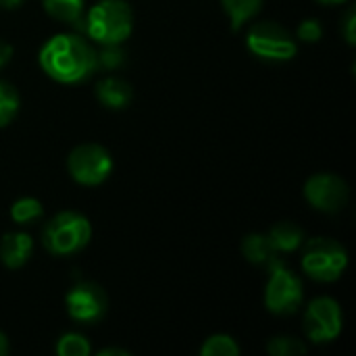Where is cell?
<instances>
[{
    "label": "cell",
    "instance_id": "5",
    "mask_svg": "<svg viewBox=\"0 0 356 356\" xmlns=\"http://www.w3.org/2000/svg\"><path fill=\"white\" fill-rule=\"evenodd\" d=\"M271 275L265 290V305L275 315H288L298 311L302 305V282L284 267L280 259H273L269 263Z\"/></svg>",
    "mask_w": 356,
    "mask_h": 356
},
{
    "label": "cell",
    "instance_id": "3",
    "mask_svg": "<svg viewBox=\"0 0 356 356\" xmlns=\"http://www.w3.org/2000/svg\"><path fill=\"white\" fill-rule=\"evenodd\" d=\"M92 238V225L90 221L73 211L58 213L54 219H50L42 232V242L48 252L65 257L81 250L88 246Z\"/></svg>",
    "mask_w": 356,
    "mask_h": 356
},
{
    "label": "cell",
    "instance_id": "25",
    "mask_svg": "<svg viewBox=\"0 0 356 356\" xmlns=\"http://www.w3.org/2000/svg\"><path fill=\"white\" fill-rule=\"evenodd\" d=\"M10 56H13V46L0 40V69L10 60Z\"/></svg>",
    "mask_w": 356,
    "mask_h": 356
},
{
    "label": "cell",
    "instance_id": "1",
    "mask_svg": "<svg viewBox=\"0 0 356 356\" xmlns=\"http://www.w3.org/2000/svg\"><path fill=\"white\" fill-rule=\"evenodd\" d=\"M40 65L48 77L60 83H77L98 67L96 50L75 33L50 38L40 52Z\"/></svg>",
    "mask_w": 356,
    "mask_h": 356
},
{
    "label": "cell",
    "instance_id": "9",
    "mask_svg": "<svg viewBox=\"0 0 356 356\" xmlns=\"http://www.w3.org/2000/svg\"><path fill=\"white\" fill-rule=\"evenodd\" d=\"M65 305H67V313L71 319L79 323H96L106 315L108 298L98 284L81 282L69 290Z\"/></svg>",
    "mask_w": 356,
    "mask_h": 356
},
{
    "label": "cell",
    "instance_id": "10",
    "mask_svg": "<svg viewBox=\"0 0 356 356\" xmlns=\"http://www.w3.org/2000/svg\"><path fill=\"white\" fill-rule=\"evenodd\" d=\"M307 200L323 213H338L348 202V186L334 173H317L305 186Z\"/></svg>",
    "mask_w": 356,
    "mask_h": 356
},
{
    "label": "cell",
    "instance_id": "16",
    "mask_svg": "<svg viewBox=\"0 0 356 356\" xmlns=\"http://www.w3.org/2000/svg\"><path fill=\"white\" fill-rule=\"evenodd\" d=\"M225 13L229 15L232 21V29L238 31L248 19H252L259 10L263 0H221Z\"/></svg>",
    "mask_w": 356,
    "mask_h": 356
},
{
    "label": "cell",
    "instance_id": "19",
    "mask_svg": "<svg viewBox=\"0 0 356 356\" xmlns=\"http://www.w3.org/2000/svg\"><path fill=\"white\" fill-rule=\"evenodd\" d=\"M200 355L202 356H236V355H240V346L236 344V340H234V338L223 336V334H217V336H211V338L202 344Z\"/></svg>",
    "mask_w": 356,
    "mask_h": 356
},
{
    "label": "cell",
    "instance_id": "6",
    "mask_svg": "<svg viewBox=\"0 0 356 356\" xmlns=\"http://www.w3.org/2000/svg\"><path fill=\"white\" fill-rule=\"evenodd\" d=\"M248 50L265 60H290L296 54V42L290 31L275 21L254 23L246 38Z\"/></svg>",
    "mask_w": 356,
    "mask_h": 356
},
{
    "label": "cell",
    "instance_id": "20",
    "mask_svg": "<svg viewBox=\"0 0 356 356\" xmlns=\"http://www.w3.org/2000/svg\"><path fill=\"white\" fill-rule=\"evenodd\" d=\"M90 342L79 334H65L56 344V355L60 356H86L90 355Z\"/></svg>",
    "mask_w": 356,
    "mask_h": 356
},
{
    "label": "cell",
    "instance_id": "4",
    "mask_svg": "<svg viewBox=\"0 0 356 356\" xmlns=\"http://www.w3.org/2000/svg\"><path fill=\"white\" fill-rule=\"evenodd\" d=\"M348 265L344 246L330 238H313L307 242L302 254L305 271L317 282H336Z\"/></svg>",
    "mask_w": 356,
    "mask_h": 356
},
{
    "label": "cell",
    "instance_id": "14",
    "mask_svg": "<svg viewBox=\"0 0 356 356\" xmlns=\"http://www.w3.org/2000/svg\"><path fill=\"white\" fill-rule=\"evenodd\" d=\"M83 4L86 0H44V8L52 19L75 27L83 23Z\"/></svg>",
    "mask_w": 356,
    "mask_h": 356
},
{
    "label": "cell",
    "instance_id": "2",
    "mask_svg": "<svg viewBox=\"0 0 356 356\" xmlns=\"http://www.w3.org/2000/svg\"><path fill=\"white\" fill-rule=\"evenodd\" d=\"M86 31L102 46H115L129 38L134 13L125 0H100L92 6L86 19Z\"/></svg>",
    "mask_w": 356,
    "mask_h": 356
},
{
    "label": "cell",
    "instance_id": "15",
    "mask_svg": "<svg viewBox=\"0 0 356 356\" xmlns=\"http://www.w3.org/2000/svg\"><path fill=\"white\" fill-rule=\"evenodd\" d=\"M242 252L250 263L257 265H269L275 257V248L269 242V236L263 234H250L244 242H242Z\"/></svg>",
    "mask_w": 356,
    "mask_h": 356
},
{
    "label": "cell",
    "instance_id": "26",
    "mask_svg": "<svg viewBox=\"0 0 356 356\" xmlns=\"http://www.w3.org/2000/svg\"><path fill=\"white\" fill-rule=\"evenodd\" d=\"M111 355L127 356L129 353H127V350H123V348H104V350H100V353H98V356H111Z\"/></svg>",
    "mask_w": 356,
    "mask_h": 356
},
{
    "label": "cell",
    "instance_id": "18",
    "mask_svg": "<svg viewBox=\"0 0 356 356\" xmlns=\"http://www.w3.org/2000/svg\"><path fill=\"white\" fill-rule=\"evenodd\" d=\"M42 202L35 198H19L13 207H10V217L13 221L21 223V225H29L33 221H38L42 217Z\"/></svg>",
    "mask_w": 356,
    "mask_h": 356
},
{
    "label": "cell",
    "instance_id": "27",
    "mask_svg": "<svg viewBox=\"0 0 356 356\" xmlns=\"http://www.w3.org/2000/svg\"><path fill=\"white\" fill-rule=\"evenodd\" d=\"M8 353V340H6V336L0 332V356H4Z\"/></svg>",
    "mask_w": 356,
    "mask_h": 356
},
{
    "label": "cell",
    "instance_id": "13",
    "mask_svg": "<svg viewBox=\"0 0 356 356\" xmlns=\"http://www.w3.org/2000/svg\"><path fill=\"white\" fill-rule=\"evenodd\" d=\"M269 242L275 248V252H292L305 242V234L296 223L282 221L269 232Z\"/></svg>",
    "mask_w": 356,
    "mask_h": 356
},
{
    "label": "cell",
    "instance_id": "17",
    "mask_svg": "<svg viewBox=\"0 0 356 356\" xmlns=\"http://www.w3.org/2000/svg\"><path fill=\"white\" fill-rule=\"evenodd\" d=\"M19 111V92L13 83L0 79V127L8 125Z\"/></svg>",
    "mask_w": 356,
    "mask_h": 356
},
{
    "label": "cell",
    "instance_id": "29",
    "mask_svg": "<svg viewBox=\"0 0 356 356\" xmlns=\"http://www.w3.org/2000/svg\"><path fill=\"white\" fill-rule=\"evenodd\" d=\"M319 2H325V4H340V2H346V0H319Z\"/></svg>",
    "mask_w": 356,
    "mask_h": 356
},
{
    "label": "cell",
    "instance_id": "21",
    "mask_svg": "<svg viewBox=\"0 0 356 356\" xmlns=\"http://www.w3.org/2000/svg\"><path fill=\"white\" fill-rule=\"evenodd\" d=\"M267 350H269V355L273 356H296L307 353V344H302L298 338L280 336V338H273L267 344Z\"/></svg>",
    "mask_w": 356,
    "mask_h": 356
},
{
    "label": "cell",
    "instance_id": "11",
    "mask_svg": "<svg viewBox=\"0 0 356 356\" xmlns=\"http://www.w3.org/2000/svg\"><path fill=\"white\" fill-rule=\"evenodd\" d=\"M33 252V240L27 234H6L0 240V261L8 269L23 267Z\"/></svg>",
    "mask_w": 356,
    "mask_h": 356
},
{
    "label": "cell",
    "instance_id": "12",
    "mask_svg": "<svg viewBox=\"0 0 356 356\" xmlns=\"http://www.w3.org/2000/svg\"><path fill=\"white\" fill-rule=\"evenodd\" d=\"M131 94H134L131 86L127 81H123L121 77H106L96 86L98 100L113 111L125 108L131 100Z\"/></svg>",
    "mask_w": 356,
    "mask_h": 356
},
{
    "label": "cell",
    "instance_id": "23",
    "mask_svg": "<svg viewBox=\"0 0 356 356\" xmlns=\"http://www.w3.org/2000/svg\"><path fill=\"white\" fill-rule=\"evenodd\" d=\"M321 35H323V27L317 19H307L298 27V38L305 42H317L321 40Z\"/></svg>",
    "mask_w": 356,
    "mask_h": 356
},
{
    "label": "cell",
    "instance_id": "8",
    "mask_svg": "<svg viewBox=\"0 0 356 356\" xmlns=\"http://www.w3.org/2000/svg\"><path fill=\"white\" fill-rule=\"evenodd\" d=\"M305 332L315 344L332 342L342 332V311L334 298H317L305 315Z\"/></svg>",
    "mask_w": 356,
    "mask_h": 356
},
{
    "label": "cell",
    "instance_id": "24",
    "mask_svg": "<svg viewBox=\"0 0 356 356\" xmlns=\"http://www.w3.org/2000/svg\"><path fill=\"white\" fill-rule=\"evenodd\" d=\"M344 38L350 46H355L356 42V13L355 8H348L346 17H344Z\"/></svg>",
    "mask_w": 356,
    "mask_h": 356
},
{
    "label": "cell",
    "instance_id": "22",
    "mask_svg": "<svg viewBox=\"0 0 356 356\" xmlns=\"http://www.w3.org/2000/svg\"><path fill=\"white\" fill-rule=\"evenodd\" d=\"M96 63L100 67H106V69H117L125 63V54L123 50L119 48V44L115 46H104V50L96 52Z\"/></svg>",
    "mask_w": 356,
    "mask_h": 356
},
{
    "label": "cell",
    "instance_id": "28",
    "mask_svg": "<svg viewBox=\"0 0 356 356\" xmlns=\"http://www.w3.org/2000/svg\"><path fill=\"white\" fill-rule=\"evenodd\" d=\"M23 0H0V6L2 8H15V6H19Z\"/></svg>",
    "mask_w": 356,
    "mask_h": 356
},
{
    "label": "cell",
    "instance_id": "7",
    "mask_svg": "<svg viewBox=\"0 0 356 356\" xmlns=\"http://www.w3.org/2000/svg\"><path fill=\"white\" fill-rule=\"evenodd\" d=\"M69 173L83 186L102 184L113 171V159L106 148L98 144H81L67 159Z\"/></svg>",
    "mask_w": 356,
    "mask_h": 356
}]
</instances>
